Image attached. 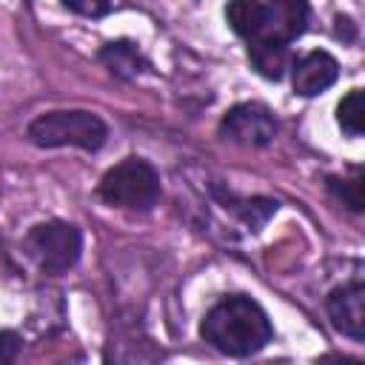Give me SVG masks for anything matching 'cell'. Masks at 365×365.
Returning a JSON list of instances; mask_svg holds the SVG:
<instances>
[{
  "label": "cell",
  "instance_id": "cell-3",
  "mask_svg": "<svg viewBox=\"0 0 365 365\" xmlns=\"http://www.w3.org/2000/svg\"><path fill=\"white\" fill-rule=\"evenodd\" d=\"M100 197L117 208L148 211L160 200V174L143 157H125L100 180Z\"/></svg>",
  "mask_w": 365,
  "mask_h": 365
},
{
  "label": "cell",
  "instance_id": "cell-16",
  "mask_svg": "<svg viewBox=\"0 0 365 365\" xmlns=\"http://www.w3.org/2000/svg\"><path fill=\"white\" fill-rule=\"evenodd\" d=\"M20 348H23L20 334H14V331H0V365L14 362L17 354H20Z\"/></svg>",
  "mask_w": 365,
  "mask_h": 365
},
{
  "label": "cell",
  "instance_id": "cell-11",
  "mask_svg": "<svg viewBox=\"0 0 365 365\" xmlns=\"http://www.w3.org/2000/svg\"><path fill=\"white\" fill-rule=\"evenodd\" d=\"M262 11H265V3H259V0H228V6H225V20H228V26H231L240 37L251 40V37L259 31Z\"/></svg>",
  "mask_w": 365,
  "mask_h": 365
},
{
  "label": "cell",
  "instance_id": "cell-14",
  "mask_svg": "<svg viewBox=\"0 0 365 365\" xmlns=\"http://www.w3.org/2000/svg\"><path fill=\"white\" fill-rule=\"evenodd\" d=\"M325 185H328V191L342 202V205H348L351 211H362L365 208V197H362V177H328L325 180Z\"/></svg>",
  "mask_w": 365,
  "mask_h": 365
},
{
  "label": "cell",
  "instance_id": "cell-5",
  "mask_svg": "<svg viewBox=\"0 0 365 365\" xmlns=\"http://www.w3.org/2000/svg\"><path fill=\"white\" fill-rule=\"evenodd\" d=\"M220 134L231 143L262 148L271 145L277 137V120L262 103H240L228 108V114L220 123Z\"/></svg>",
  "mask_w": 365,
  "mask_h": 365
},
{
  "label": "cell",
  "instance_id": "cell-6",
  "mask_svg": "<svg viewBox=\"0 0 365 365\" xmlns=\"http://www.w3.org/2000/svg\"><path fill=\"white\" fill-rule=\"evenodd\" d=\"M308 17H311V9L305 0H271L262 11L259 31L251 40L288 46L308 29Z\"/></svg>",
  "mask_w": 365,
  "mask_h": 365
},
{
  "label": "cell",
  "instance_id": "cell-7",
  "mask_svg": "<svg viewBox=\"0 0 365 365\" xmlns=\"http://www.w3.org/2000/svg\"><path fill=\"white\" fill-rule=\"evenodd\" d=\"M325 308L339 334L351 336L354 342L365 339V285L359 279L334 288Z\"/></svg>",
  "mask_w": 365,
  "mask_h": 365
},
{
  "label": "cell",
  "instance_id": "cell-8",
  "mask_svg": "<svg viewBox=\"0 0 365 365\" xmlns=\"http://www.w3.org/2000/svg\"><path fill=\"white\" fill-rule=\"evenodd\" d=\"M339 77V63L328 51H308L294 66V91L299 97H317Z\"/></svg>",
  "mask_w": 365,
  "mask_h": 365
},
{
  "label": "cell",
  "instance_id": "cell-9",
  "mask_svg": "<svg viewBox=\"0 0 365 365\" xmlns=\"http://www.w3.org/2000/svg\"><path fill=\"white\" fill-rule=\"evenodd\" d=\"M100 63L108 66L111 74L117 77H137L148 63L145 57L140 54V48L128 40H114V43H106L100 48Z\"/></svg>",
  "mask_w": 365,
  "mask_h": 365
},
{
  "label": "cell",
  "instance_id": "cell-2",
  "mask_svg": "<svg viewBox=\"0 0 365 365\" xmlns=\"http://www.w3.org/2000/svg\"><path fill=\"white\" fill-rule=\"evenodd\" d=\"M26 137L40 148L71 145L83 151H97L108 137V125L91 111L66 108V111H46L34 117L26 128Z\"/></svg>",
  "mask_w": 365,
  "mask_h": 365
},
{
  "label": "cell",
  "instance_id": "cell-10",
  "mask_svg": "<svg viewBox=\"0 0 365 365\" xmlns=\"http://www.w3.org/2000/svg\"><path fill=\"white\" fill-rule=\"evenodd\" d=\"M248 57L254 63V68L268 77V80H279L291 63L288 57V46L279 43H265V40H248Z\"/></svg>",
  "mask_w": 365,
  "mask_h": 365
},
{
  "label": "cell",
  "instance_id": "cell-1",
  "mask_svg": "<svg viewBox=\"0 0 365 365\" xmlns=\"http://www.w3.org/2000/svg\"><path fill=\"white\" fill-rule=\"evenodd\" d=\"M200 334L214 351L225 356H251L271 342L274 328L257 299L231 294L202 317Z\"/></svg>",
  "mask_w": 365,
  "mask_h": 365
},
{
  "label": "cell",
  "instance_id": "cell-4",
  "mask_svg": "<svg viewBox=\"0 0 365 365\" xmlns=\"http://www.w3.org/2000/svg\"><path fill=\"white\" fill-rule=\"evenodd\" d=\"M26 251L29 257L37 262V268L43 274H66L83 251V234L77 225L63 222V220H48V222H37L29 234H26Z\"/></svg>",
  "mask_w": 365,
  "mask_h": 365
},
{
  "label": "cell",
  "instance_id": "cell-13",
  "mask_svg": "<svg viewBox=\"0 0 365 365\" xmlns=\"http://www.w3.org/2000/svg\"><path fill=\"white\" fill-rule=\"evenodd\" d=\"M336 123L348 137H362L365 125V106H362V88H351L339 106H336Z\"/></svg>",
  "mask_w": 365,
  "mask_h": 365
},
{
  "label": "cell",
  "instance_id": "cell-15",
  "mask_svg": "<svg viewBox=\"0 0 365 365\" xmlns=\"http://www.w3.org/2000/svg\"><path fill=\"white\" fill-rule=\"evenodd\" d=\"M63 6L83 17H103V14H108L111 0H63Z\"/></svg>",
  "mask_w": 365,
  "mask_h": 365
},
{
  "label": "cell",
  "instance_id": "cell-12",
  "mask_svg": "<svg viewBox=\"0 0 365 365\" xmlns=\"http://www.w3.org/2000/svg\"><path fill=\"white\" fill-rule=\"evenodd\" d=\"M228 200H231L234 214H237L251 231H259V228L277 214V208H279V202H277V200H268V197H251V200H234V197H228Z\"/></svg>",
  "mask_w": 365,
  "mask_h": 365
}]
</instances>
